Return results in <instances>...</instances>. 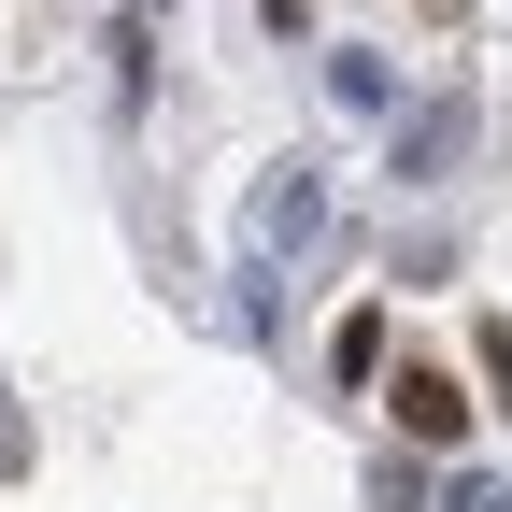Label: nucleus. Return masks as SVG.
<instances>
[{"label": "nucleus", "instance_id": "4", "mask_svg": "<svg viewBox=\"0 0 512 512\" xmlns=\"http://www.w3.org/2000/svg\"><path fill=\"white\" fill-rule=\"evenodd\" d=\"M456 512H512V484H456Z\"/></svg>", "mask_w": 512, "mask_h": 512}, {"label": "nucleus", "instance_id": "1", "mask_svg": "<svg viewBox=\"0 0 512 512\" xmlns=\"http://www.w3.org/2000/svg\"><path fill=\"white\" fill-rule=\"evenodd\" d=\"M313 228H328V171H299V157H285L271 185H256V214H242V242H256V256H299Z\"/></svg>", "mask_w": 512, "mask_h": 512}, {"label": "nucleus", "instance_id": "3", "mask_svg": "<svg viewBox=\"0 0 512 512\" xmlns=\"http://www.w3.org/2000/svg\"><path fill=\"white\" fill-rule=\"evenodd\" d=\"M399 427H413V441H456V427H470V399H456L441 370H399Z\"/></svg>", "mask_w": 512, "mask_h": 512}, {"label": "nucleus", "instance_id": "2", "mask_svg": "<svg viewBox=\"0 0 512 512\" xmlns=\"http://www.w3.org/2000/svg\"><path fill=\"white\" fill-rule=\"evenodd\" d=\"M470 157V100L441 86V100H413V128H399V171H456Z\"/></svg>", "mask_w": 512, "mask_h": 512}]
</instances>
